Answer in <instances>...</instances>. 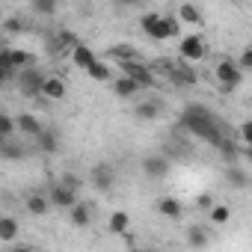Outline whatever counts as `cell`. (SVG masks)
I'll return each mask as SVG.
<instances>
[{
	"label": "cell",
	"mask_w": 252,
	"mask_h": 252,
	"mask_svg": "<svg viewBox=\"0 0 252 252\" xmlns=\"http://www.w3.org/2000/svg\"><path fill=\"white\" fill-rule=\"evenodd\" d=\"M178 125H181L187 134H193V137L211 143L214 149H220V146L225 143V137H228L225 128L217 122V116H214L205 104H187L184 113H181V119H178Z\"/></svg>",
	"instance_id": "cell-1"
},
{
	"label": "cell",
	"mask_w": 252,
	"mask_h": 252,
	"mask_svg": "<svg viewBox=\"0 0 252 252\" xmlns=\"http://www.w3.org/2000/svg\"><path fill=\"white\" fill-rule=\"evenodd\" d=\"M140 27L149 39L163 42V39H175L181 33V21L175 15H160V12H146L140 18Z\"/></svg>",
	"instance_id": "cell-2"
},
{
	"label": "cell",
	"mask_w": 252,
	"mask_h": 252,
	"mask_svg": "<svg viewBox=\"0 0 252 252\" xmlns=\"http://www.w3.org/2000/svg\"><path fill=\"white\" fill-rule=\"evenodd\" d=\"M45 80H48V74H45L39 65H27V68H21V74H18V89H21V95H27V98H39Z\"/></svg>",
	"instance_id": "cell-3"
},
{
	"label": "cell",
	"mask_w": 252,
	"mask_h": 252,
	"mask_svg": "<svg viewBox=\"0 0 252 252\" xmlns=\"http://www.w3.org/2000/svg\"><path fill=\"white\" fill-rule=\"evenodd\" d=\"M122 65V71L128 74V77H134L143 89H152V86H158V77H155V68L149 65V63H140V60H125V63H119Z\"/></svg>",
	"instance_id": "cell-4"
},
{
	"label": "cell",
	"mask_w": 252,
	"mask_h": 252,
	"mask_svg": "<svg viewBox=\"0 0 252 252\" xmlns=\"http://www.w3.org/2000/svg\"><path fill=\"white\" fill-rule=\"evenodd\" d=\"M48 196H51L54 208H63V211H68L71 205H77V190L68 187L65 181H54L51 190H48Z\"/></svg>",
	"instance_id": "cell-5"
},
{
	"label": "cell",
	"mask_w": 252,
	"mask_h": 252,
	"mask_svg": "<svg viewBox=\"0 0 252 252\" xmlns=\"http://www.w3.org/2000/svg\"><path fill=\"white\" fill-rule=\"evenodd\" d=\"M89 181H92V187H95V190L110 193V190L116 187V169H113L110 163H98V166H92Z\"/></svg>",
	"instance_id": "cell-6"
},
{
	"label": "cell",
	"mask_w": 252,
	"mask_h": 252,
	"mask_svg": "<svg viewBox=\"0 0 252 252\" xmlns=\"http://www.w3.org/2000/svg\"><path fill=\"white\" fill-rule=\"evenodd\" d=\"M240 74H243V68H240L234 60H220V65H217V80L222 83V89H234V86L240 83Z\"/></svg>",
	"instance_id": "cell-7"
},
{
	"label": "cell",
	"mask_w": 252,
	"mask_h": 252,
	"mask_svg": "<svg viewBox=\"0 0 252 252\" xmlns=\"http://www.w3.org/2000/svg\"><path fill=\"white\" fill-rule=\"evenodd\" d=\"M178 54H181V60H187V63L202 60V57H205V42H202V36H184L181 45H178Z\"/></svg>",
	"instance_id": "cell-8"
},
{
	"label": "cell",
	"mask_w": 252,
	"mask_h": 252,
	"mask_svg": "<svg viewBox=\"0 0 252 252\" xmlns=\"http://www.w3.org/2000/svg\"><path fill=\"white\" fill-rule=\"evenodd\" d=\"M143 172H146L149 178H166V175H169V158H163V155H149V158L143 160Z\"/></svg>",
	"instance_id": "cell-9"
},
{
	"label": "cell",
	"mask_w": 252,
	"mask_h": 252,
	"mask_svg": "<svg viewBox=\"0 0 252 252\" xmlns=\"http://www.w3.org/2000/svg\"><path fill=\"white\" fill-rule=\"evenodd\" d=\"M24 208H27V214H33V217H45V214L54 208V202H51L48 193H30V196H24Z\"/></svg>",
	"instance_id": "cell-10"
},
{
	"label": "cell",
	"mask_w": 252,
	"mask_h": 252,
	"mask_svg": "<svg viewBox=\"0 0 252 252\" xmlns=\"http://www.w3.org/2000/svg\"><path fill=\"white\" fill-rule=\"evenodd\" d=\"M140 89H143V86H140L134 77H128V74H122V77H116V80H113V92H116L119 98H134Z\"/></svg>",
	"instance_id": "cell-11"
},
{
	"label": "cell",
	"mask_w": 252,
	"mask_h": 252,
	"mask_svg": "<svg viewBox=\"0 0 252 252\" xmlns=\"http://www.w3.org/2000/svg\"><path fill=\"white\" fill-rule=\"evenodd\" d=\"M169 77H172V83H178V86H193L199 77H196V71L187 65V63H175L172 65V71H169Z\"/></svg>",
	"instance_id": "cell-12"
},
{
	"label": "cell",
	"mask_w": 252,
	"mask_h": 252,
	"mask_svg": "<svg viewBox=\"0 0 252 252\" xmlns=\"http://www.w3.org/2000/svg\"><path fill=\"white\" fill-rule=\"evenodd\" d=\"M68 217H71V222H74L77 228H86V225L92 222V205L77 202V205H71V208H68Z\"/></svg>",
	"instance_id": "cell-13"
},
{
	"label": "cell",
	"mask_w": 252,
	"mask_h": 252,
	"mask_svg": "<svg viewBox=\"0 0 252 252\" xmlns=\"http://www.w3.org/2000/svg\"><path fill=\"white\" fill-rule=\"evenodd\" d=\"M45 128H42V122L36 119V116H30V113H21L18 116V134H24V137H39Z\"/></svg>",
	"instance_id": "cell-14"
},
{
	"label": "cell",
	"mask_w": 252,
	"mask_h": 252,
	"mask_svg": "<svg viewBox=\"0 0 252 252\" xmlns=\"http://www.w3.org/2000/svg\"><path fill=\"white\" fill-rule=\"evenodd\" d=\"M95 60H98V57L92 54V48H86V45H80V42L71 48V63H74L77 68H83V71H86V68H89Z\"/></svg>",
	"instance_id": "cell-15"
},
{
	"label": "cell",
	"mask_w": 252,
	"mask_h": 252,
	"mask_svg": "<svg viewBox=\"0 0 252 252\" xmlns=\"http://www.w3.org/2000/svg\"><path fill=\"white\" fill-rule=\"evenodd\" d=\"M158 214H163V217H169V220H178V217L184 214V205H181L175 196H163V199H158Z\"/></svg>",
	"instance_id": "cell-16"
},
{
	"label": "cell",
	"mask_w": 252,
	"mask_h": 252,
	"mask_svg": "<svg viewBox=\"0 0 252 252\" xmlns=\"http://www.w3.org/2000/svg\"><path fill=\"white\" fill-rule=\"evenodd\" d=\"M42 98H51V101L65 98V83H63L60 77H51V74H48V80H45V86H42Z\"/></svg>",
	"instance_id": "cell-17"
},
{
	"label": "cell",
	"mask_w": 252,
	"mask_h": 252,
	"mask_svg": "<svg viewBox=\"0 0 252 252\" xmlns=\"http://www.w3.org/2000/svg\"><path fill=\"white\" fill-rule=\"evenodd\" d=\"M33 140H36V149H39L42 155H54V152L60 149V140H57V134H54V131H48V128H45L39 137H33Z\"/></svg>",
	"instance_id": "cell-18"
},
{
	"label": "cell",
	"mask_w": 252,
	"mask_h": 252,
	"mask_svg": "<svg viewBox=\"0 0 252 252\" xmlns=\"http://www.w3.org/2000/svg\"><path fill=\"white\" fill-rule=\"evenodd\" d=\"M0 155H3L6 160H21L27 155V149L21 143H15V137H9V140H0Z\"/></svg>",
	"instance_id": "cell-19"
},
{
	"label": "cell",
	"mask_w": 252,
	"mask_h": 252,
	"mask_svg": "<svg viewBox=\"0 0 252 252\" xmlns=\"http://www.w3.org/2000/svg\"><path fill=\"white\" fill-rule=\"evenodd\" d=\"M18 234V220L15 217H0V243H9Z\"/></svg>",
	"instance_id": "cell-20"
},
{
	"label": "cell",
	"mask_w": 252,
	"mask_h": 252,
	"mask_svg": "<svg viewBox=\"0 0 252 252\" xmlns=\"http://www.w3.org/2000/svg\"><path fill=\"white\" fill-rule=\"evenodd\" d=\"M86 74H89L92 80H98V83H107V80H113V71H110V65H107V63H101V60H95V63L86 68Z\"/></svg>",
	"instance_id": "cell-21"
},
{
	"label": "cell",
	"mask_w": 252,
	"mask_h": 252,
	"mask_svg": "<svg viewBox=\"0 0 252 252\" xmlns=\"http://www.w3.org/2000/svg\"><path fill=\"white\" fill-rule=\"evenodd\" d=\"M107 54H110L113 60H119V63H125V60H140V51L131 48V45H113Z\"/></svg>",
	"instance_id": "cell-22"
},
{
	"label": "cell",
	"mask_w": 252,
	"mask_h": 252,
	"mask_svg": "<svg viewBox=\"0 0 252 252\" xmlns=\"http://www.w3.org/2000/svg\"><path fill=\"white\" fill-rule=\"evenodd\" d=\"M178 18H181L184 24H202V12H199V6H193V3H181V6H178Z\"/></svg>",
	"instance_id": "cell-23"
},
{
	"label": "cell",
	"mask_w": 252,
	"mask_h": 252,
	"mask_svg": "<svg viewBox=\"0 0 252 252\" xmlns=\"http://www.w3.org/2000/svg\"><path fill=\"white\" fill-rule=\"evenodd\" d=\"M137 119H146V122H152V119H158L160 116V104L158 101H143V104H137Z\"/></svg>",
	"instance_id": "cell-24"
},
{
	"label": "cell",
	"mask_w": 252,
	"mask_h": 252,
	"mask_svg": "<svg viewBox=\"0 0 252 252\" xmlns=\"http://www.w3.org/2000/svg\"><path fill=\"white\" fill-rule=\"evenodd\" d=\"M15 131H18V119H12L9 113H3V116H0V140L15 137Z\"/></svg>",
	"instance_id": "cell-25"
},
{
	"label": "cell",
	"mask_w": 252,
	"mask_h": 252,
	"mask_svg": "<svg viewBox=\"0 0 252 252\" xmlns=\"http://www.w3.org/2000/svg\"><path fill=\"white\" fill-rule=\"evenodd\" d=\"M128 225H131V217L125 214V211H116V214L110 217V231H113V234H122V231H128Z\"/></svg>",
	"instance_id": "cell-26"
},
{
	"label": "cell",
	"mask_w": 252,
	"mask_h": 252,
	"mask_svg": "<svg viewBox=\"0 0 252 252\" xmlns=\"http://www.w3.org/2000/svg\"><path fill=\"white\" fill-rule=\"evenodd\" d=\"M30 6H33V12H36V15L51 18V15L57 12V0H30Z\"/></svg>",
	"instance_id": "cell-27"
},
{
	"label": "cell",
	"mask_w": 252,
	"mask_h": 252,
	"mask_svg": "<svg viewBox=\"0 0 252 252\" xmlns=\"http://www.w3.org/2000/svg\"><path fill=\"white\" fill-rule=\"evenodd\" d=\"M12 65H15V68H27V65H36V57H33L30 51H18V48H12Z\"/></svg>",
	"instance_id": "cell-28"
},
{
	"label": "cell",
	"mask_w": 252,
	"mask_h": 252,
	"mask_svg": "<svg viewBox=\"0 0 252 252\" xmlns=\"http://www.w3.org/2000/svg\"><path fill=\"white\" fill-rule=\"evenodd\" d=\"M187 243H190V246H208L205 228H202V225H190V228H187Z\"/></svg>",
	"instance_id": "cell-29"
},
{
	"label": "cell",
	"mask_w": 252,
	"mask_h": 252,
	"mask_svg": "<svg viewBox=\"0 0 252 252\" xmlns=\"http://www.w3.org/2000/svg\"><path fill=\"white\" fill-rule=\"evenodd\" d=\"M3 30L6 33H24V30H30V24L24 21V15H12V18H6Z\"/></svg>",
	"instance_id": "cell-30"
},
{
	"label": "cell",
	"mask_w": 252,
	"mask_h": 252,
	"mask_svg": "<svg viewBox=\"0 0 252 252\" xmlns=\"http://www.w3.org/2000/svg\"><path fill=\"white\" fill-rule=\"evenodd\" d=\"M228 217H231V211H228L225 205H211V220H214L217 225H222V222H228Z\"/></svg>",
	"instance_id": "cell-31"
},
{
	"label": "cell",
	"mask_w": 252,
	"mask_h": 252,
	"mask_svg": "<svg viewBox=\"0 0 252 252\" xmlns=\"http://www.w3.org/2000/svg\"><path fill=\"white\" fill-rule=\"evenodd\" d=\"M225 178H228L231 187H246V172H240V169H234V166L225 172Z\"/></svg>",
	"instance_id": "cell-32"
},
{
	"label": "cell",
	"mask_w": 252,
	"mask_h": 252,
	"mask_svg": "<svg viewBox=\"0 0 252 252\" xmlns=\"http://www.w3.org/2000/svg\"><path fill=\"white\" fill-rule=\"evenodd\" d=\"M237 137H240V143H243V146H252V119H249V122H243L240 128H237Z\"/></svg>",
	"instance_id": "cell-33"
},
{
	"label": "cell",
	"mask_w": 252,
	"mask_h": 252,
	"mask_svg": "<svg viewBox=\"0 0 252 252\" xmlns=\"http://www.w3.org/2000/svg\"><path fill=\"white\" fill-rule=\"evenodd\" d=\"M237 65H240L243 71H252V45H249V48L237 57Z\"/></svg>",
	"instance_id": "cell-34"
},
{
	"label": "cell",
	"mask_w": 252,
	"mask_h": 252,
	"mask_svg": "<svg viewBox=\"0 0 252 252\" xmlns=\"http://www.w3.org/2000/svg\"><path fill=\"white\" fill-rule=\"evenodd\" d=\"M60 181H65V184H68V187H74V190H80V178H77V175H74V172H65V175H63V178H60Z\"/></svg>",
	"instance_id": "cell-35"
},
{
	"label": "cell",
	"mask_w": 252,
	"mask_h": 252,
	"mask_svg": "<svg viewBox=\"0 0 252 252\" xmlns=\"http://www.w3.org/2000/svg\"><path fill=\"white\" fill-rule=\"evenodd\" d=\"M0 65H12V48H3V51H0Z\"/></svg>",
	"instance_id": "cell-36"
},
{
	"label": "cell",
	"mask_w": 252,
	"mask_h": 252,
	"mask_svg": "<svg viewBox=\"0 0 252 252\" xmlns=\"http://www.w3.org/2000/svg\"><path fill=\"white\" fill-rule=\"evenodd\" d=\"M113 3H116V6H137L140 0H113Z\"/></svg>",
	"instance_id": "cell-37"
},
{
	"label": "cell",
	"mask_w": 252,
	"mask_h": 252,
	"mask_svg": "<svg viewBox=\"0 0 252 252\" xmlns=\"http://www.w3.org/2000/svg\"><path fill=\"white\" fill-rule=\"evenodd\" d=\"M199 205L202 208H211V196H199Z\"/></svg>",
	"instance_id": "cell-38"
}]
</instances>
